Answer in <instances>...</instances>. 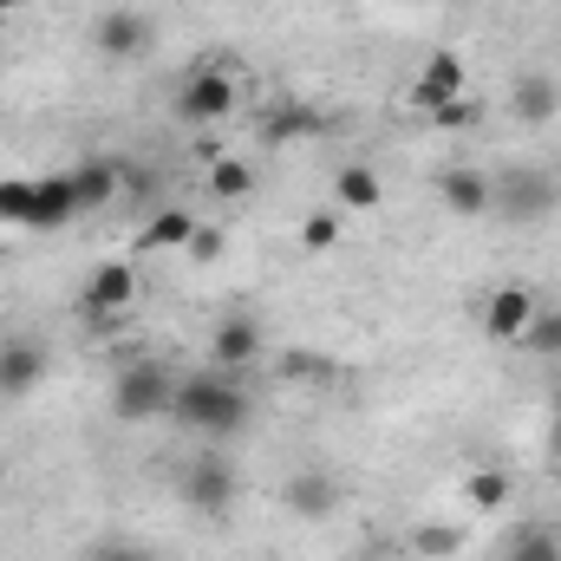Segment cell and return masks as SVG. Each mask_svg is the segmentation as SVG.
<instances>
[{"instance_id": "5bb4252c", "label": "cell", "mask_w": 561, "mask_h": 561, "mask_svg": "<svg viewBox=\"0 0 561 561\" xmlns=\"http://www.w3.org/2000/svg\"><path fill=\"white\" fill-rule=\"evenodd\" d=\"M255 353H262V327H255L249 313H229V320L216 327V340H209L216 373H242V366H255Z\"/></svg>"}, {"instance_id": "9a60e30c", "label": "cell", "mask_w": 561, "mask_h": 561, "mask_svg": "<svg viewBox=\"0 0 561 561\" xmlns=\"http://www.w3.org/2000/svg\"><path fill=\"white\" fill-rule=\"evenodd\" d=\"M280 503H287L294 516H307V523H327V516L340 510V483H333L327 470H300V477L280 483Z\"/></svg>"}, {"instance_id": "277c9868", "label": "cell", "mask_w": 561, "mask_h": 561, "mask_svg": "<svg viewBox=\"0 0 561 561\" xmlns=\"http://www.w3.org/2000/svg\"><path fill=\"white\" fill-rule=\"evenodd\" d=\"M236 490H242V477H236V463H229V457H196V463L176 477V496H183L196 516H229Z\"/></svg>"}, {"instance_id": "9c48e42d", "label": "cell", "mask_w": 561, "mask_h": 561, "mask_svg": "<svg viewBox=\"0 0 561 561\" xmlns=\"http://www.w3.org/2000/svg\"><path fill=\"white\" fill-rule=\"evenodd\" d=\"M66 176H72V203H79V216H99V209L125 190V163H112V157H85V163H72Z\"/></svg>"}, {"instance_id": "4dcf8cb0", "label": "cell", "mask_w": 561, "mask_h": 561, "mask_svg": "<svg viewBox=\"0 0 561 561\" xmlns=\"http://www.w3.org/2000/svg\"><path fill=\"white\" fill-rule=\"evenodd\" d=\"M373 561H419V556H399V549H379Z\"/></svg>"}, {"instance_id": "30bf717a", "label": "cell", "mask_w": 561, "mask_h": 561, "mask_svg": "<svg viewBox=\"0 0 561 561\" xmlns=\"http://www.w3.org/2000/svg\"><path fill=\"white\" fill-rule=\"evenodd\" d=\"M437 196H444V209H450V216H490V209H496V176H490V170H463V163H457V170H444V176H437Z\"/></svg>"}, {"instance_id": "e0dca14e", "label": "cell", "mask_w": 561, "mask_h": 561, "mask_svg": "<svg viewBox=\"0 0 561 561\" xmlns=\"http://www.w3.org/2000/svg\"><path fill=\"white\" fill-rule=\"evenodd\" d=\"M379 203H386V176H379L373 163H346V170L333 176V209L366 216V209H379Z\"/></svg>"}, {"instance_id": "ffe728a7", "label": "cell", "mask_w": 561, "mask_h": 561, "mask_svg": "<svg viewBox=\"0 0 561 561\" xmlns=\"http://www.w3.org/2000/svg\"><path fill=\"white\" fill-rule=\"evenodd\" d=\"M255 190V170L242 163V157H216L209 163V196H222V203H242Z\"/></svg>"}, {"instance_id": "7c38bea8", "label": "cell", "mask_w": 561, "mask_h": 561, "mask_svg": "<svg viewBox=\"0 0 561 561\" xmlns=\"http://www.w3.org/2000/svg\"><path fill=\"white\" fill-rule=\"evenodd\" d=\"M92 39H99L105 59H144V53H150V20L131 13V7H112V13H99Z\"/></svg>"}, {"instance_id": "83f0119b", "label": "cell", "mask_w": 561, "mask_h": 561, "mask_svg": "<svg viewBox=\"0 0 561 561\" xmlns=\"http://www.w3.org/2000/svg\"><path fill=\"white\" fill-rule=\"evenodd\" d=\"M222 249H229V242H222V229H209V222H196V236H190V249H183V255H190V262H216Z\"/></svg>"}, {"instance_id": "4fadbf2b", "label": "cell", "mask_w": 561, "mask_h": 561, "mask_svg": "<svg viewBox=\"0 0 561 561\" xmlns=\"http://www.w3.org/2000/svg\"><path fill=\"white\" fill-rule=\"evenodd\" d=\"M510 112H516V125H556V112H561L556 72H516V85H510Z\"/></svg>"}, {"instance_id": "1f68e13d", "label": "cell", "mask_w": 561, "mask_h": 561, "mask_svg": "<svg viewBox=\"0 0 561 561\" xmlns=\"http://www.w3.org/2000/svg\"><path fill=\"white\" fill-rule=\"evenodd\" d=\"M549 444H556V457H561V412H556V431H549Z\"/></svg>"}, {"instance_id": "f546056e", "label": "cell", "mask_w": 561, "mask_h": 561, "mask_svg": "<svg viewBox=\"0 0 561 561\" xmlns=\"http://www.w3.org/2000/svg\"><path fill=\"white\" fill-rule=\"evenodd\" d=\"M92 561H157V556H150L144 542H99V549H92Z\"/></svg>"}, {"instance_id": "3957f363", "label": "cell", "mask_w": 561, "mask_h": 561, "mask_svg": "<svg viewBox=\"0 0 561 561\" xmlns=\"http://www.w3.org/2000/svg\"><path fill=\"white\" fill-rule=\"evenodd\" d=\"M229 112H236V72L196 66V72L176 85V118H183V125H222Z\"/></svg>"}, {"instance_id": "44dd1931", "label": "cell", "mask_w": 561, "mask_h": 561, "mask_svg": "<svg viewBox=\"0 0 561 561\" xmlns=\"http://www.w3.org/2000/svg\"><path fill=\"white\" fill-rule=\"evenodd\" d=\"M33 183L39 176H0V222L7 229H26L33 222Z\"/></svg>"}, {"instance_id": "6da1fadb", "label": "cell", "mask_w": 561, "mask_h": 561, "mask_svg": "<svg viewBox=\"0 0 561 561\" xmlns=\"http://www.w3.org/2000/svg\"><path fill=\"white\" fill-rule=\"evenodd\" d=\"M249 412L255 405L236 373H196V379H176V392H170V419L190 431H209V437H236Z\"/></svg>"}, {"instance_id": "484cf974", "label": "cell", "mask_w": 561, "mask_h": 561, "mask_svg": "<svg viewBox=\"0 0 561 561\" xmlns=\"http://www.w3.org/2000/svg\"><path fill=\"white\" fill-rule=\"evenodd\" d=\"M463 496H470L477 510H503V503H510V477H503V470H470V477H463Z\"/></svg>"}, {"instance_id": "5b68a950", "label": "cell", "mask_w": 561, "mask_h": 561, "mask_svg": "<svg viewBox=\"0 0 561 561\" xmlns=\"http://www.w3.org/2000/svg\"><path fill=\"white\" fill-rule=\"evenodd\" d=\"M556 176L549 170H503L496 176V216H510V222H536V216H549L556 209Z\"/></svg>"}, {"instance_id": "8fae6325", "label": "cell", "mask_w": 561, "mask_h": 561, "mask_svg": "<svg viewBox=\"0 0 561 561\" xmlns=\"http://www.w3.org/2000/svg\"><path fill=\"white\" fill-rule=\"evenodd\" d=\"M39 379H46V346L39 340H7L0 346V399H26V392H39Z\"/></svg>"}, {"instance_id": "ac0fdd59", "label": "cell", "mask_w": 561, "mask_h": 561, "mask_svg": "<svg viewBox=\"0 0 561 561\" xmlns=\"http://www.w3.org/2000/svg\"><path fill=\"white\" fill-rule=\"evenodd\" d=\"M190 236H196V216H190V209H157V216L144 222L138 249H190Z\"/></svg>"}, {"instance_id": "7a4b0ae2", "label": "cell", "mask_w": 561, "mask_h": 561, "mask_svg": "<svg viewBox=\"0 0 561 561\" xmlns=\"http://www.w3.org/2000/svg\"><path fill=\"white\" fill-rule=\"evenodd\" d=\"M170 392H176V379H170L157 359H138V366H125V373L112 379V412L125 424L163 419V412H170Z\"/></svg>"}, {"instance_id": "d6a6232c", "label": "cell", "mask_w": 561, "mask_h": 561, "mask_svg": "<svg viewBox=\"0 0 561 561\" xmlns=\"http://www.w3.org/2000/svg\"><path fill=\"white\" fill-rule=\"evenodd\" d=\"M0 13H20V0H0Z\"/></svg>"}, {"instance_id": "4316f807", "label": "cell", "mask_w": 561, "mask_h": 561, "mask_svg": "<svg viewBox=\"0 0 561 561\" xmlns=\"http://www.w3.org/2000/svg\"><path fill=\"white\" fill-rule=\"evenodd\" d=\"M431 125H437V131H470V125H477V105H470V99H450V105L431 112Z\"/></svg>"}, {"instance_id": "603a6c76", "label": "cell", "mask_w": 561, "mask_h": 561, "mask_svg": "<svg viewBox=\"0 0 561 561\" xmlns=\"http://www.w3.org/2000/svg\"><path fill=\"white\" fill-rule=\"evenodd\" d=\"M523 346H529L536 359H561V307H536V320H529Z\"/></svg>"}, {"instance_id": "2e32d148", "label": "cell", "mask_w": 561, "mask_h": 561, "mask_svg": "<svg viewBox=\"0 0 561 561\" xmlns=\"http://www.w3.org/2000/svg\"><path fill=\"white\" fill-rule=\"evenodd\" d=\"M66 222H79V203H72V176L59 170V176H39L33 183V236H53V229H66Z\"/></svg>"}, {"instance_id": "52a82bcc", "label": "cell", "mask_w": 561, "mask_h": 561, "mask_svg": "<svg viewBox=\"0 0 561 561\" xmlns=\"http://www.w3.org/2000/svg\"><path fill=\"white\" fill-rule=\"evenodd\" d=\"M131 300H138V268H131V262H99V268L85 275V294H79V307H85L92 320H125Z\"/></svg>"}, {"instance_id": "f1b7e54d", "label": "cell", "mask_w": 561, "mask_h": 561, "mask_svg": "<svg viewBox=\"0 0 561 561\" xmlns=\"http://www.w3.org/2000/svg\"><path fill=\"white\" fill-rule=\"evenodd\" d=\"M327 373H333V366H327V359H307V353H287V359H280V379H327Z\"/></svg>"}, {"instance_id": "d6986e66", "label": "cell", "mask_w": 561, "mask_h": 561, "mask_svg": "<svg viewBox=\"0 0 561 561\" xmlns=\"http://www.w3.org/2000/svg\"><path fill=\"white\" fill-rule=\"evenodd\" d=\"M503 561H561V536L529 523V529H510L503 536Z\"/></svg>"}, {"instance_id": "8992f818", "label": "cell", "mask_w": 561, "mask_h": 561, "mask_svg": "<svg viewBox=\"0 0 561 561\" xmlns=\"http://www.w3.org/2000/svg\"><path fill=\"white\" fill-rule=\"evenodd\" d=\"M536 307H542V300H536L523 280H503V287L483 300V333H490L496 346H523V333H529Z\"/></svg>"}, {"instance_id": "d4e9b609", "label": "cell", "mask_w": 561, "mask_h": 561, "mask_svg": "<svg viewBox=\"0 0 561 561\" xmlns=\"http://www.w3.org/2000/svg\"><path fill=\"white\" fill-rule=\"evenodd\" d=\"M313 131H320V118H313V112H300V105L268 112V125H262V138H268V144H294V138H313Z\"/></svg>"}, {"instance_id": "cb8c5ba5", "label": "cell", "mask_w": 561, "mask_h": 561, "mask_svg": "<svg viewBox=\"0 0 561 561\" xmlns=\"http://www.w3.org/2000/svg\"><path fill=\"white\" fill-rule=\"evenodd\" d=\"M457 549H463V529H450V523H424L412 536V556L419 561H450Z\"/></svg>"}, {"instance_id": "ba28073f", "label": "cell", "mask_w": 561, "mask_h": 561, "mask_svg": "<svg viewBox=\"0 0 561 561\" xmlns=\"http://www.w3.org/2000/svg\"><path fill=\"white\" fill-rule=\"evenodd\" d=\"M463 79H470V72H463V59H457V53H431V59L419 66V79H412V105L431 118L437 105L463 99Z\"/></svg>"}, {"instance_id": "7402d4cb", "label": "cell", "mask_w": 561, "mask_h": 561, "mask_svg": "<svg viewBox=\"0 0 561 561\" xmlns=\"http://www.w3.org/2000/svg\"><path fill=\"white\" fill-rule=\"evenodd\" d=\"M340 229H346V209H307V216H300V249L320 255V249L340 242Z\"/></svg>"}]
</instances>
